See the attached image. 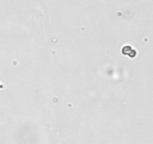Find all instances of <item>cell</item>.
Segmentation results:
<instances>
[{
	"mask_svg": "<svg viewBox=\"0 0 153 144\" xmlns=\"http://www.w3.org/2000/svg\"><path fill=\"white\" fill-rule=\"evenodd\" d=\"M122 53L124 55H128L130 57L133 58L136 56V51L132 49L131 47L129 46H125L122 49Z\"/></svg>",
	"mask_w": 153,
	"mask_h": 144,
	"instance_id": "1",
	"label": "cell"
}]
</instances>
